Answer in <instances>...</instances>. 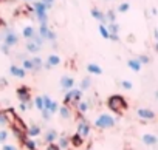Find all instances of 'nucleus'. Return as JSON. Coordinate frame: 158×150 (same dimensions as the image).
I'll list each match as a JSON object with an SVG mask.
<instances>
[{
	"mask_svg": "<svg viewBox=\"0 0 158 150\" xmlns=\"http://www.w3.org/2000/svg\"><path fill=\"white\" fill-rule=\"evenodd\" d=\"M107 107H109L110 111H113L115 115L121 116L129 108V104H127V101H126L124 96H121V95H112L107 99Z\"/></svg>",
	"mask_w": 158,
	"mask_h": 150,
	"instance_id": "nucleus-1",
	"label": "nucleus"
},
{
	"mask_svg": "<svg viewBox=\"0 0 158 150\" xmlns=\"http://www.w3.org/2000/svg\"><path fill=\"white\" fill-rule=\"evenodd\" d=\"M115 125H116V119L109 113H101L93 121V127L98 130H109V128H113Z\"/></svg>",
	"mask_w": 158,
	"mask_h": 150,
	"instance_id": "nucleus-2",
	"label": "nucleus"
},
{
	"mask_svg": "<svg viewBox=\"0 0 158 150\" xmlns=\"http://www.w3.org/2000/svg\"><path fill=\"white\" fill-rule=\"evenodd\" d=\"M31 8H33V14L39 20V23L40 25H48V14H47L48 11H47L45 5L40 2V0H34Z\"/></svg>",
	"mask_w": 158,
	"mask_h": 150,
	"instance_id": "nucleus-3",
	"label": "nucleus"
},
{
	"mask_svg": "<svg viewBox=\"0 0 158 150\" xmlns=\"http://www.w3.org/2000/svg\"><path fill=\"white\" fill-rule=\"evenodd\" d=\"M82 93L84 91H81L79 88H71V90H68V91H65V95H64V99H62V102H64V105H74L76 102H79V101H82Z\"/></svg>",
	"mask_w": 158,
	"mask_h": 150,
	"instance_id": "nucleus-4",
	"label": "nucleus"
},
{
	"mask_svg": "<svg viewBox=\"0 0 158 150\" xmlns=\"http://www.w3.org/2000/svg\"><path fill=\"white\" fill-rule=\"evenodd\" d=\"M37 34L44 39V40H47V42H56L57 40V34L48 26V25H40L39 26V31H37Z\"/></svg>",
	"mask_w": 158,
	"mask_h": 150,
	"instance_id": "nucleus-5",
	"label": "nucleus"
},
{
	"mask_svg": "<svg viewBox=\"0 0 158 150\" xmlns=\"http://www.w3.org/2000/svg\"><path fill=\"white\" fill-rule=\"evenodd\" d=\"M90 132H92V125H90V122L87 121V118H84L82 121H77L76 133L81 136L82 139H87V138L90 136Z\"/></svg>",
	"mask_w": 158,
	"mask_h": 150,
	"instance_id": "nucleus-6",
	"label": "nucleus"
},
{
	"mask_svg": "<svg viewBox=\"0 0 158 150\" xmlns=\"http://www.w3.org/2000/svg\"><path fill=\"white\" fill-rule=\"evenodd\" d=\"M2 43H5V45H6V47H10V48L16 47V45L19 43V36H17V33H16L13 28H6Z\"/></svg>",
	"mask_w": 158,
	"mask_h": 150,
	"instance_id": "nucleus-7",
	"label": "nucleus"
},
{
	"mask_svg": "<svg viewBox=\"0 0 158 150\" xmlns=\"http://www.w3.org/2000/svg\"><path fill=\"white\" fill-rule=\"evenodd\" d=\"M16 96H17V99H19L20 102H25V104H28V102L33 101V99H31V88H30L28 85H20V87H17Z\"/></svg>",
	"mask_w": 158,
	"mask_h": 150,
	"instance_id": "nucleus-8",
	"label": "nucleus"
},
{
	"mask_svg": "<svg viewBox=\"0 0 158 150\" xmlns=\"http://www.w3.org/2000/svg\"><path fill=\"white\" fill-rule=\"evenodd\" d=\"M136 116L141 122H147V121H153L156 118L155 111L152 108H144V107H138L136 108Z\"/></svg>",
	"mask_w": 158,
	"mask_h": 150,
	"instance_id": "nucleus-9",
	"label": "nucleus"
},
{
	"mask_svg": "<svg viewBox=\"0 0 158 150\" xmlns=\"http://www.w3.org/2000/svg\"><path fill=\"white\" fill-rule=\"evenodd\" d=\"M59 84H60V88L62 90L68 91V90L74 88V78L73 76H68V74H64V76L60 78V81H59Z\"/></svg>",
	"mask_w": 158,
	"mask_h": 150,
	"instance_id": "nucleus-10",
	"label": "nucleus"
},
{
	"mask_svg": "<svg viewBox=\"0 0 158 150\" xmlns=\"http://www.w3.org/2000/svg\"><path fill=\"white\" fill-rule=\"evenodd\" d=\"M90 14H92V17H93L96 22H99V25H107V20H106L104 13H102L101 10H98L96 6H93V8L90 10Z\"/></svg>",
	"mask_w": 158,
	"mask_h": 150,
	"instance_id": "nucleus-11",
	"label": "nucleus"
},
{
	"mask_svg": "<svg viewBox=\"0 0 158 150\" xmlns=\"http://www.w3.org/2000/svg\"><path fill=\"white\" fill-rule=\"evenodd\" d=\"M42 133V127L39 125V124H31L30 127H27V132H25V135L28 136V138H37L39 135Z\"/></svg>",
	"mask_w": 158,
	"mask_h": 150,
	"instance_id": "nucleus-12",
	"label": "nucleus"
},
{
	"mask_svg": "<svg viewBox=\"0 0 158 150\" xmlns=\"http://www.w3.org/2000/svg\"><path fill=\"white\" fill-rule=\"evenodd\" d=\"M10 74H11V76H14V78L23 79L27 76V71L22 67H19V65H10Z\"/></svg>",
	"mask_w": 158,
	"mask_h": 150,
	"instance_id": "nucleus-13",
	"label": "nucleus"
},
{
	"mask_svg": "<svg viewBox=\"0 0 158 150\" xmlns=\"http://www.w3.org/2000/svg\"><path fill=\"white\" fill-rule=\"evenodd\" d=\"M25 51L30 53V54H33V56H37V54L42 51V47H39L37 43H34L33 40H27V43H25Z\"/></svg>",
	"mask_w": 158,
	"mask_h": 150,
	"instance_id": "nucleus-14",
	"label": "nucleus"
},
{
	"mask_svg": "<svg viewBox=\"0 0 158 150\" xmlns=\"http://www.w3.org/2000/svg\"><path fill=\"white\" fill-rule=\"evenodd\" d=\"M30 60H31V67H33L31 73H40L42 71V65H44V59L39 57V56H31Z\"/></svg>",
	"mask_w": 158,
	"mask_h": 150,
	"instance_id": "nucleus-15",
	"label": "nucleus"
},
{
	"mask_svg": "<svg viewBox=\"0 0 158 150\" xmlns=\"http://www.w3.org/2000/svg\"><path fill=\"white\" fill-rule=\"evenodd\" d=\"M57 136H59V133L54 128H48L45 132V135H44V142L45 144H53V142H56Z\"/></svg>",
	"mask_w": 158,
	"mask_h": 150,
	"instance_id": "nucleus-16",
	"label": "nucleus"
},
{
	"mask_svg": "<svg viewBox=\"0 0 158 150\" xmlns=\"http://www.w3.org/2000/svg\"><path fill=\"white\" fill-rule=\"evenodd\" d=\"M57 113H59V116L64 119V121H68V119H71V116H73V113H71V108L68 107V105H59V108H57Z\"/></svg>",
	"mask_w": 158,
	"mask_h": 150,
	"instance_id": "nucleus-17",
	"label": "nucleus"
},
{
	"mask_svg": "<svg viewBox=\"0 0 158 150\" xmlns=\"http://www.w3.org/2000/svg\"><path fill=\"white\" fill-rule=\"evenodd\" d=\"M141 141H143L146 145H149V147H155V145L158 144V138H156L153 133H146V135H143V136H141Z\"/></svg>",
	"mask_w": 158,
	"mask_h": 150,
	"instance_id": "nucleus-18",
	"label": "nucleus"
},
{
	"mask_svg": "<svg viewBox=\"0 0 158 150\" xmlns=\"http://www.w3.org/2000/svg\"><path fill=\"white\" fill-rule=\"evenodd\" d=\"M22 144H23L28 150H39V142L34 141L33 138H28L27 135L22 138Z\"/></svg>",
	"mask_w": 158,
	"mask_h": 150,
	"instance_id": "nucleus-19",
	"label": "nucleus"
},
{
	"mask_svg": "<svg viewBox=\"0 0 158 150\" xmlns=\"http://www.w3.org/2000/svg\"><path fill=\"white\" fill-rule=\"evenodd\" d=\"M56 144L59 145L60 150H68V148H70V138H68L67 135H60V136H57Z\"/></svg>",
	"mask_w": 158,
	"mask_h": 150,
	"instance_id": "nucleus-20",
	"label": "nucleus"
},
{
	"mask_svg": "<svg viewBox=\"0 0 158 150\" xmlns=\"http://www.w3.org/2000/svg\"><path fill=\"white\" fill-rule=\"evenodd\" d=\"M74 107H76V111H77V113H82V115H85V113L90 110L89 101H79V102L74 104Z\"/></svg>",
	"mask_w": 158,
	"mask_h": 150,
	"instance_id": "nucleus-21",
	"label": "nucleus"
},
{
	"mask_svg": "<svg viewBox=\"0 0 158 150\" xmlns=\"http://www.w3.org/2000/svg\"><path fill=\"white\" fill-rule=\"evenodd\" d=\"M36 33H37V31H36V28H34V26L27 25V26L22 30V37H23V39H27V40H31V37H33Z\"/></svg>",
	"mask_w": 158,
	"mask_h": 150,
	"instance_id": "nucleus-22",
	"label": "nucleus"
},
{
	"mask_svg": "<svg viewBox=\"0 0 158 150\" xmlns=\"http://www.w3.org/2000/svg\"><path fill=\"white\" fill-rule=\"evenodd\" d=\"M51 68H54V67H57V65H60V62H62V59H60V56L59 54H50L48 57H47V60H45Z\"/></svg>",
	"mask_w": 158,
	"mask_h": 150,
	"instance_id": "nucleus-23",
	"label": "nucleus"
},
{
	"mask_svg": "<svg viewBox=\"0 0 158 150\" xmlns=\"http://www.w3.org/2000/svg\"><path fill=\"white\" fill-rule=\"evenodd\" d=\"M84 142H85V139H82L77 133L71 135V138H70V145H73V147H76V148L81 147V145H84Z\"/></svg>",
	"mask_w": 158,
	"mask_h": 150,
	"instance_id": "nucleus-24",
	"label": "nucleus"
},
{
	"mask_svg": "<svg viewBox=\"0 0 158 150\" xmlns=\"http://www.w3.org/2000/svg\"><path fill=\"white\" fill-rule=\"evenodd\" d=\"M127 67H129L132 71H135V73H139L143 65H141V63L138 62V59L135 57V59H129V60H127Z\"/></svg>",
	"mask_w": 158,
	"mask_h": 150,
	"instance_id": "nucleus-25",
	"label": "nucleus"
},
{
	"mask_svg": "<svg viewBox=\"0 0 158 150\" xmlns=\"http://www.w3.org/2000/svg\"><path fill=\"white\" fill-rule=\"evenodd\" d=\"M87 71H89L90 74H96V76H101V74H102V68H101L99 65L93 63V62L87 65Z\"/></svg>",
	"mask_w": 158,
	"mask_h": 150,
	"instance_id": "nucleus-26",
	"label": "nucleus"
},
{
	"mask_svg": "<svg viewBox=\"0 0 158 150\" xmlns=\"http://www.w3.org/2000/svg\"><path fill=\"white\" fill-rule=\"evenodd\" d=\"M90 87H92V78L90 76H85L81 81V84H79V90H81V91H87Z\"/></svg>",
	"mask_w": 158,
	"mask_h": 150,
	"instance_id": "nucleus-27",
	"label": "nucleus"
},
{
	"mask_svg": "<svg viewBox=\"0 0 158 150\" xmlns=\"http://www.w3.org/2000/svg\"><path fill=\"white\" fill-rule=\"evenodd\" d=\"M106 28H107V31H109V34H119V25H118V22H110V23H107L106 25Z\"/></svg>",
	"mask_w": 158,
	"mask_h": 150,
	"instance_id": "nucleus-28",
	"label": "nucleus"
},
{
	"mask_svg": "<svg viewBox=\"0 0 158 150\" xmlns=\"http://www.w3.org/2000/svg\"><path fill=\"white\" fill-rule=\"evenodd\" d=\"M104 16H106L107 23H110V22H116V11H115V10H109L107 13H104Z\"/></svg>",
	"mask_w": 158,
	"mask_h": 150,
	"instance_id": "nucleus-29",
	"label": "nucleus"
},
{
	"mask_svg": "<svg viewBox=\"0 0 158 150\" xmlns=\"http://www.w3.org/2000/svg\"><path fill=\"white\" fill-rule=\"evenodd\" d=\"M10 124V118L6 115V110H0V125H8Z\"/></svg>",
	"mask_w": 158,
	"mask_h": 150,
	"instance_id": "nucleus-30",
	"label": "nucleus"
},
{
	"mask_svg": "<svg viewBox=\"0 0 158 150\" xmlns=\"http://www.w3.org/2000/svg\"><path fill=\"white\" fill-rule=\"evenodd\" d=\"M136 59H138V62H139L141 65H149V63H150V57H149L147 54H139Z\"/></svg>",
	"mask_w": 158,
	"mask_h": 150,
	"instance_id": "nucleus-31",
	"label": "nucleus"
},
{
	"mask_svg": "<svg viewBox=\"0 0 158 150\" xmlns=\"http://www.w3.org/2000/svg\"><path fill=\"white\" fill-rule=\"evenodd\" d=\"M33 104L36 105V108H37L39 111H42V110H44V101H42V96H36Z\"/></svg>",
	"mask_w": 158,
	"mask_h": 150,
	"instance_id": "nucleus-32",
	"label": "nucleus"
},
{
	"mask_svg": "<svg viewBox=\"0 0 158 150\" xmlns=\"http://www.w3.org/2000/svg\"><path fill=\"white\" fill-rule=\"evenodd\" d=\"M129 10H130V3H129V2H123V3H119V5H118V11H119V13H123V14H124V13H127Z\"/></svg>",
	"mask_w": 158,
	"mask_h": 150,
	"instance_id": "nucleus-33",
	"label": "nucleus"
},
{
	"mask_svg": "<svg viewBox=\"0 0 158 150\" xmlns=\"http://www.w3.org/2000/svg\"><path fill=\"white\" fill-rule=\"evenodd\" d=\"M22 68H23L25 71H33V67H31V60H30V57H27V59L22 60Z\"/></svg>",
	"mask_w": 158,
	"mask_h": 150,
	"instance_id": "nucleus-34",
	"label": "nucleus"
},
{
	"mask_svg": "<svg viewBox=\"0 0 158 150\" xmlns=\"http://www.w3.org/2000/svg\"><path fill=\"white\" fill-rule=\"evenodd\" d=\"M99 34L102 36V39H106V40H109V31H107V28H106V25H99Z\"/></svg>",
	"mask_w": 158,
	"mask_h": 150,
	"instance_id": "nucleus-35",
	"label": "nucleus"
},
{
	"mask_svg": "<svg viewBox=\"0 0 158 150\" xmlns=\"http://www.w3.org/2000/svg\"><path fill=\"white\" fill-rule=\"evenodd\" d=\"M119 85H121V88H124V90H127V91L133 88V84H132L130 81H121Z\"/></svg>",
	"mask_w": 158,
	"mask_h": 150,
	"instance_id": "nucleus-36",
	"label": "nucleus"
},
{
	"mask_svg": "<svg viewBox=\"0 0 158 150\" xmlns=\"http://www.w3.org/2000/svg\"><path fill=\"white\" fill-rule=\"evenodd\" d=\"M10 132L8 130H0V144H5V141L8 139Z\"/></svg>",
	"mask_w": 158,
	"mask_h": 150,
	"instance_id": "nucleus-37",
	"label": "nucleus"
},
{
	"mask_svg": "<svg viewBox=\"0 0 158 150\" xmlns=\"http://www.w3.org/2000/svg\"><path fill=\"white\" fill-rule=\"evenodd\" d=\"M31 40H33L34 43H37L39 47H42V45H44V42H45V40H44V39H42V37H40L39 34H37V33H36V34H34V36L31 37Z\"/></svg>",
	"mask_w": 158,
	"mask_h": 150,
	"instance_id": "nucleus-38",
	"label": "nucleus"
},
{
	"mask_svg": "<svg viewBox=\"0 0 158 150\" xmlns=\"http://www.w3.org/2000/svg\"><path fill=\"white\" fill-rule=\"evenodd\" d=\"M57 108H59V104L56 102V101H51V105H50V113L51 115H54V113H57Z\"/></svg>",
	"mask_w": 158,
	"mask_h": 150,
	"instance_id": "nucleus-39",
	"label": "nucleus"
},
{
	"mask_svg": "<svg viewBox=\"0 0 158 150\" xmlns=\"http://www.w3.org/2000/svg\"><path fill=\"white\" fill-rule=\"evenodd\" d=\"M40 2L45 5V8H47V11H48V10H51V8H53V5H54L56 0H40Z\"/></svg>",
	"mask_w": 158,
	"mask_h": 150,
	"instance_id": "nucleus-40",
	"label": "nucleus"
},
{
	"mask_svg": "<svg viewBox=\"0 0 158 150\" xmlns=\"http://www.w3.org/2000/svg\"><path fill=\"white\" fill-rule=\"evenodd\" d=\"M0 51H2L5 56H10V53H11V48H10V47H6L5 43H2V45H0Z\"/></svg>",
	"mask_w": 158,
	"mask_h": 150,
	"instance_id": "nucleus-41",
	"label": "nucleus"
},
{
	"mask_svg": "<svg viewBox=\"0 0 158 150\" xmlns=\"http://www.w3.org/2000/svg\"><path fill=\"white\" fill-rule=\"evenodd\" d=\"M40 113H42V119H44V121H50V119H51V116H53L48 110H42Z\"/></svg>",
	"mask_w": 158,
	"mask_h": 150,
	"instance_id": "nucleus-42",
	"label": "nucleus"
},
{
	"mask_svg": "<svg viewBox=\"0 0 158 150\" xmlns=\"http://www.w3.org/2000/svg\"><path fill=\"white\" fill-rule=\"evenodd\" d=\"M2 150H19L14 144H3L2 145Z\"/></svg>",
	"mask_w": 158,
	"mask_h": 150,
	"instance_id": "nucleus-43",
	"label": "nucleus"
},
{
	"mask_svg": "<svg viewBox=\"0 0 158 150\" xmlns=\"http://www.w3.org/2000/svg\"><path fill=\"white\" fill-rule=\"evenodd\" d=\"M8 87V79L6 78H0V90H3Z\"/></svg>",
	"mask_w": 158,
	"mask_h": 150,
	"instance_id": "nucleus-44",
	"label": "nucleus"
},
{
	"mask_svg": "<svg viewBox=\"0 0 158 150\" xmlns=\"http://www.w3.org/2000/svg\"><path fill=\"white\" fill-rule=\"evenodd\" d=\"M45 150H60V148H59V145L56 142H53V144H47Z\"/></svg>",
	"mask_w": 158,
	"mask_h": 150,
	"instance_id": "nucleus-45",
	"label": "nucleus"
},
{
	"mask_svg": "<svg viewBox=\"0 0 158 150\" xmlns=\"http://www.w3.org/2000/svg\"><path fill=\"white\" fill-rule=\"evenodd\" d=\"M28 108H30V107H28V104H25V102H19V111H22V113H23V111H27Z\"/></svg>",
	"mask_w": 158,
	"mask_h": 150,
	"instance_id": "nucleus-46",
	"label": "nucleus"
},
{
	"mask_svg": "<svg viewBox=\"0 0 158 150\" xmlns=\"http://www.w3.org/2000/svg\"><path fill=\"white\" fill-rule=\"evenodd\" d=\"M150 14H152V16H156V14H158L156 8H152V10H150Z\"/></svg>",
	"mask_w": 158,
	"mask_h": 150,
	"instance_id": "nucleus-47",
	"label": "nucleus"
},
{
	"mask_svg": "<svg viewBox=\"0 0 158 150\" xmlns=\"http://www.w3.org/2000/svg\"><path fill=\"white\" fill-rule=\"evenodd\" d=\"M153 39H158V30L156 28L153 30Z\"/></svg>",
	"mask_w": 158,
	"mask_h": 150,
	"instance_id": "nucleus-48",
	"label": "nucleus"
},
{
	"mask_svg": "<svg viewBox=\"0 0 158 150\" xmlns=\"http://www.w3.org/2000/svg\"><path fill=\"white\" fill-rule=\"evenodd\" d=\"M3 2H10V3H13V2H16V0H3Z\"/></svg>",
	"mask_w": 158,
	"mask_h": 150,
	"instance_id": "nucleus-49",
	"label": "nucleus"
},
{
	"mask_svg": "<svg viewBox=\"0 0 158 150\" xmlns=\"http://www.w3.org/2000/svg\"><path fill=\"white\" fill-rule=\"evenodd\" d=\"M23 2H34V0H23Z\"/></svg>",
	"mask_w": 158,
	"mask_h": 150,
	"instance_id": "nucleus-50",
	"label": "nucleus"
},
{
	"mask_svg": "<svg viewBox=\"0 0 158 150\" xmlns=\"http://www.w3.org/2000/svg\"><path fill=\"white\" fill-rule=\"evenodd\" d=\"M0 2H3V0H0Z\"/></svg>",
	"mask_w": 158,
	"mask_h": 150,
	"instance_id": "nucleus-51",
	"label": "nucleus"
},
{
	"mask_svg": "<svg viewBox=\"0 0 158 150\" xmlns=\"http://www.w3.org/2000/svg\"><path fill=\"white\" fill-rule=\"evenodd\" d=\"M106 2H109V0H106Z\"/></svg>",
	"mask_w": 158,
	"mask_h": 150,
	"instance_id": "nucleus-52",
	"label": "nucleus"
}]
</instances>
